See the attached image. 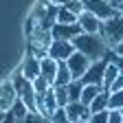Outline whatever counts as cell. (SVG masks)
Listing matches in <instances>:
<instances>
[{"mask_svg":"<svg viewBox=\"0 0 123 123\" xmlns=\"http://www.w3.org/2000/svg\"><path fill=\"white\" fill-rule=\"evenodd\" d=\"M79 33H84L81 26H79V22H73V24L55 22V24L51 26V35H53V40H70V42H73Z\"/></svg>","mask_w":123,"mask_h":123,"instance_id":"6","label":"cell"},{"mask_svg":"<svg viewBox=\"0 0 123 123\" xmlns=\"http://www.w3.org/2000/svg\"><path fill=\"white\" fill-rule=\"evenodd\" d=\"M75 51H77V49H75V44H73L70 40H53L51 46H49V55L55 57L57 62H66Z\"/></svg>","mask_w":123,"mask_h":123,"instance_id":"7","label":"cell"},{"mask_svg":"<svg viewBox=\"0 0 123 123\" xmlns=\"http://www.w3.org/2000/svg\"><path fill=\"white\" fill-rule=\"evenodd\" d=\"M66 90H68V99H70V101H81L84 81H81V79H73V81L66 86Z\"/></svg>","mask_w":123,"mask_h":123,"instance_id":"16","label":"cell"},{"mask_svg":"<svg viewBox=\"0 0 123 123\" xmlns=\"http://www.w3.org/2000/svg\"><path fill=\"white\" fill-rule=\"evenodd\" d=\"M77 18H79V15L73 13L66 7H59V11H57V22H62V24H73V22H77Z\"/></svg>","mask_w":123,"mask_h":123,"instance_id":"18","label":"cell"},{"mask_svg":"<svg viewBox=\"0 0 123 123\" xmlns=\"http://www.w3.org/2000/svg\"><path fill=\"white\" fill-rule=\"evenodd\" d=\"M5 121V110H0V123Z\"/></svg>","mask_w":123,"mask_h":123,"instance_id":"34","label":"cell"},{"mask_svg":"<svg viewBox=\"0 0 123 123\" xmlns=\"http://www.w3.org/2000/svg\"><path fill=\"white\" fill-rule=\"evenodd\" d=\"M108 108H110V110H121V108H123V90H114V92H110Z\"/></svg>","mask_w":123,"mask_h":123,"instance_id":"20","label":"cell"},{"mask_svg":"<svg viewBox=\"0 0 123 123\" xmlns=\"http://www.w3.org/2000/svg\"><path fill=\"white\" fill-rule=\"evenodd\" d=\"M11 112H13L15 121L22 123V121H24V117H26V112H29V108H26V103L18 97V101H15V103H13V108H11Z\"/></svg>","mask_w":123,"mask_h":123,"instance_id":"19","label":"cell"},{"mask_svg":"<svg viewBox=\"0 0 123 123\" xmlns=\"http://www.w3.org/2000/svg\"><path fill=\"white\" fill-rule=\"evenodd\" d=\"M49 121H51V123H70V119H68V114H66V108H64V105H59L57 110L51 114Z\"/></svg>","mask_w":123,"mask_h":123,"instance_id":"23","label":"cell"},{"mask_svg":"<svg viewBox=\"0 0 123 123\" xmlns=\"http://www.w3.org/2000/svg\"><path fill=\"white\" fill-rule=\"evenodd\" d=\"M15 101H18V90H15L13 81L11 79L2 81V84H0V110H5V112L11 110Z\"/></svg>","mask_w":123,"mask_h":123,"instance_id":"8","label":"cell"},{"mask_svg":"<svg viewBox=\"0 0 123 123\" xmlns=\"http://www.w3.org/2000/svg\"><path fill=\"white\" fill-rule=\"evenodd\" d=\"M121 114H123V108H121Z\"/></svg>","mask_w":123,"mask_h":123,"instance_id":"36","label":"cell"},{"mask_svg":"<svg viewBox=\"0 0 123 123\" xmlns=\"http://www.w3.org/2000/svg\"><path fill=\"white\" fill-rule=\"evenodd\" d=\"M49 2H53V5H57V7H62V5H68L70 0H49Z\"/></svg>","mask_w":123,"mask_h":123,"instance_id":"31","label":"cell"},{"mask_svg":"<svg viewBox=\"0 0 123 123\" xmlns=\"http://www.w3.org/2000/svg\"><path fill=\"white\" fill-rule=\"evenodd\" d=\"M108 101H110V90L108 88H103L99 95L92 99L88 105H90V112L95 114V112H103V110H110V108H108Z\"/></svg>","mask_w":123,"mask_h":123,"instance_id":"13","label":"cell"},{"mask_svg":"<svg viewBox=\"0 0 123 123\" xmlns=\"http://www.w3.org/2000/svg\"><path fill=\"white\" fill-rule=\"evenodd\" d=\"M101 90H103V86H92V84L84 86V90H81V103H90Z\"/></svg>","mask_w":123,"mask_h":123,"instance_id":"17","label":"cell"},{"mask_svg":"<svg viewBox=\"0 0 123 123\" xmlns=\"http://www.w3.org/2000/svg\"><path fill=\"white\" fill-rule=\"evenodd\" d=\"M108 2H112V5H114V7L119 9V5H121V0H108Z\"/></svg>","mask_w":123,"mask_h":123,"instance_id":"32","label":"cell"},{"mask_svg":"<svg viewBox=\"0 0 123 123\" xmlns=\"http://www.w3.org/2000/svg\"><path fill=\"white\" fill-rule=\"evenodd\" d=\"M119 75H121L119 66L114 64L110 57H108V66H105V75H103V88H110V86H112V81L117 79Z\"/></svg>","mask_w":123,"mask_h":123,"instance_id":"15","label":"cell"},{"mask_svg":"<svg viewBox=\"0 0 123 123\" xmlns=\"http://www.w3.org/2000/svg\"><path fill=\"white\" fill-rule=\"evenodd\" d=\"M108 57H110V59L114 62V64L119 66V70H121V75H123V57H121V55H117L112 49H110V53H108Z\"/></svg>","mask_w":123,"mask_h":123,"instance_id":"27","label":"cell"},{"mask_svg":"<svg viewBox=\"0 0 123 123\" xmlns=\"http://www.w3.org/2000/svg\"><path fill=\"white\" fill-rule=\"evenodd\" d=\"M70 123H88L86 119H77V121H70Z\"/></svg>","mask_w":123,"mask_h":123,"instance_id":"33","label":"cell"},{"mask_svg":"<svg viewBox=\"0 0 123 123\" xmlns=\"http://www.w3.org/2000/svg\"><path fill=\"white\" fill-rule=\"evenodd\" d=\"M66 64H68V68H70V73H73V79H81V77L86 75V70L90 68L92 59H90L88 55H84L81 51H75V53L66 59Z\"/></svg>","mask_w":123,"mask_h":123,"instance_id":"4","label":"cell"},{"mask_svg":"<svg viewBox=\"0 0 123 123\" xmlns=\"http://www.w3.org/2000/svg\"><path fill=\"white\" fill-rule=\"evenodd\" d=\"M73 44H75L77 51H81L84 55H88L92 62L103 59V57H108V53H110V46L105 44L101 33H79L73 40Z\"/></svg>","mask_w":123,"mask_h":123,"instance_id":"1","label":"cell"},{"mask_svg":"<svg viewBox=\"0 0 123 123\" xmlns=\"http://www.w3.org/2000/svg\"><path fill=\"white\" fill-rule=\"evenodd\" d=\"M77 22H79V26H81L84 33H101V24H103V20H99L95 13H90V11H86V9L79 13Z\"/></svg>","mask_w":123,"mask_h":123,"instance_id":"9","label":"cell"},{"mask_svg":"<svg viewBox=\"0 0 123 123\" xmlns=\"http://www.w3.org/2000/svg\"><path fill=\"white\" fill-rule=\"evenodd\" d=\"M105 66H108V57H103V59H97V62H92V64H90V68L86 70V75L81 77L84 86H88V84H92V86H103Z\"/></svg>","mask_w":123,"mask_h":123,"instance_id":"5","label":"cell"},{"mask_svg":"<svg viewBox=\"0 0 123 123\" xmlns=\"http://www.w3.org/2000/svg\"><path fill=\"white\" fill-rule=\"evenodd\" d=\"M57 66L59 62L51 55H44L40 57V75L44 77V79H49L51 84H55V75H57Z\"/></svg>","mask_w":123,"mask_h":123,"instance_id":"11","label":"cell"},{"mask_svg":"<svg viewBox=\"0 0 123 123\" xmlns=\"http://www.w3.org/2000/svg\"><path fill=\"white\" fill-rule=\"evenodd\" d=\"M112 51H114L117 55H121V57H123V40H121V42H119V44L114 46V49H112Z\"/></svg>","mask_w":123,"mask_h":123,"instance_id":"30","label":"cell"},{"mask_svg":"<svg viewBox=\"0 0 123 123\" xmlns=\"http://www.w3.org/2000/svg\"><path fill=\"white\" fill-rule=\"evenodd\" d=\"M108 123H123L121 110H108Z\"/></svg>","mask_w":123,"mask_h":123,"instance_id":"26","label":"cell"},{"mask_svg":"<svg viewBox=\"0 0 123 123\" xmlns=\"http://www.w3.org/2000/svg\"><path fill=\"white\" fill-rule=\"evenodd\" d=\"M108 90H110V92H114V90H123V75H119L117 79L112 81V86L108 88Z\"/></svg>","mask_w":123,"mask_h":123,"instance_id":"28","label":"cell"},{"mask_svg":"<svg viewBox=\"0 0 123 123\" xmlns=\"http://www.w3.org/2000/svg\"><path fill=\"white\" fill-rule=\"evenodd\" d=\"M33 88H35V92H37V95H46V92L53 88V84H51L49 79H44V77L40 75L37 79H33Z\"/></svg>","mask_w":123,"mask_h":123,"instance_id":"21","label":"cell"},{"mask_svg":"<svg viewBox=\"0 0 123 123\" xmlns=\"http://www.w3.org/2000/svg\"><path fill=\"white\" fill-rule=\"evenodd\" d=\"M2 123H18V121H15V117H13V112H11V110H7V112H5V121H2Z\"/></svg>","mask_w":123,"mask_h":123,"instance_id":"29","label":"cell"},{"mask_svg":"<svg viewBox=\"0 0 123 123\" xmlns=\"http://www.w3.org/2000/svg\"><path fill=\"white\" fill-rule=\"evenodd\" d=\"M64 108H66V114H68L70 121H77V119H86L88 121L90 114H92L90 112V105L88 103H81V101H68Z\"/></svg>","mask_w":123,"mask_h":123,"instance_id":"10","label":"cell"},{"mask_svg":"<svg viewBox=\"0 0 123 123\" xmlns=\"http://www.w3.org/2000/svg\"><path fill=\"white\" fill-rule=\"evenodd\" d=\"M101 37L105 40V44L110 46V49H114V46L123 40V13H114L112 18L103 20L101 24Z\"/></svg>","mask_w":123,"mask_h":123,"instance_id":"2","label":"cell"},{"mask_svg":"<svg viewBox=\"0 0 123 123\" xmlns=\"http://www.w3.org/2000/svg\"><path fill=\"white\" fill-rule=\"evenodd\" d=\"M20 68H22V73H24L26 79H31V81L37 79V77H40V57L33 55V53H29L26 59H24V64Z\"/></svg>","mask_w":123,"mask_h":123,"instance_id":"12","label":"cell"},{"mask_svg":"<svg viewBox=\"0 0 123 123\" xmlns=\"http://www.w3.org/2000/svg\"><path fill=\"white\" fill-rule=\"evenodd\" d=\"M53 92H55V101L57 105H66L70 99H68V90L66 86H53Z\"/></svg>","mask_w":123,"mask_h":123,"instance_id":"22","label":"cell"},{"mask_svg":"<svg viewBox=\"0 0 123 123\" xmlns=\"http://www.w3.org/2000/svg\"><path fill=\"white\" fill-rule=\"evenodd\" d=\"M84 9L95 13L99 20H108V18H112L114 13H119V9L112 2H108V0H84Z\"/></svg>","mask_w":123,"mask_h":123,"instance_id":"3","label":"cell"},{"mask_svg":"<svg viewBox=\"0 0 123 123\" xmlns=\"http://www.w3.org/2000/svg\"><path fill=\"white\" fill-rule=\"evenodd\" d=\"M88 123H108V110H103V112H95V114H90Z\"/></svg>","mask_w":123,"mask_h":123,"instance_id":"25","label":"cell"},{"mask_svg":"<svg viewBox=\"0 0 123 123\" xmlns=\"http://www.w3.org/2000/svg\"><path fill=\"white\" fill-rule=\"evenodd\" d=\"M73 81V73L68 68L66 62H59V66H57V75H55V84L53 86H68Z\"/></svg>","mask_w":123,"mask_h":123,"instance_id":"14","label":"cell"},{"mask_svg":"<svg viewBox=\"0 0 123 123\" xmlns=\"http://www.w3.org/2000/svg\"><path fill=\"white\" fill-rule=\"evenodd\" d=\"M49 123H51V121H49Z\"/></svg>","mask_w":123,"mask_h":123,"instance_id":"37","label":"cell"},{"mask_svg":"<svg viewBox=\"0 0 123 123\" xmlns=\"http://www.w3.org/2000/svg\"><path fill=\"white\" fill-rule=\"evenodd\" d=\"M119 11H121V13H123V0H121V5H119Z\"/></svg>","mask_w":123,"mask_h":123,"instance_id":"35","label":"cell"},{"mask_svg":"<svg viewBox=\"0 0 123 123\" xmlns=\"http://www.w3.org/2000/svg\"><path fill=\"white\" fill-rule=\"evenodd\" d=\"M22 123H49V119H46L42 112H37V110H29Z\"/></svg>","mask_w":123,"mask_h":123,"instance_id":"24","label":"cell"}]
</instances>
